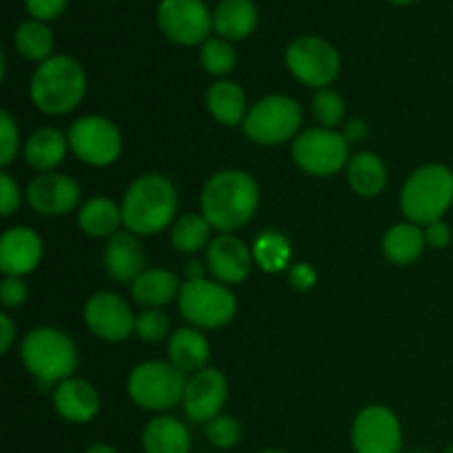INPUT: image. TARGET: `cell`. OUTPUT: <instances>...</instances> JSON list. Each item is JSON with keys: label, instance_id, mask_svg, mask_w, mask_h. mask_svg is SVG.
I'll use <instances>...</instances> for the list:
<instances>
[{"label": "cell", "instance_id": "obj_33", "mask_svg": "<svg viewBox=\"0 0 453 453\" xmlns=\"http://www.w3.org/2000/svg\"><path fill=\"white\" fill-rule=\"evenodd\" d=\"M202 65L203 69L211 75H226L234 69V62H237V53H234L233 44L224 38H212L206 40L202 47Z\"/></svg>", "mask_w": 453, "mask_h": 453}, {"label": "cell", "instance_id": "obj_7", "mask_svg": "<svg viewBox=\"0 0 453 453\" xmlns=\"http://www.w3.org/2000/svg\"><path fill=\"white\" fill-rule=\"evenodd\" d=\"M180 312L195 327L215 330L233 321L237 301L224 283L188 279L180 290Z\"/></svg>", "mask_w": 453, "mask_h": 453}, {"label": "cell", "instance_id": "obj_39", "mask_svg": "<svg viewBox=\"0 0 453 453\" xmlns=\"http://www.w3.org/2000/svg\"><path fill=\"white\" fill-rule=\"evenodd\" d=\"M27 12L35 18V20H51L65 12L69 0H25Z\"/></svg>", "mask_w": 453, "mask_h": 453}, {"label": "cell", "instance_id": "obj_30", "mask_svg": "<svg viewBox=\"0 0 453 453\" xmlns=\"http://www.w3.org/2000/svg\"><path fill=\"white\" fill-rule=\"evenodd\" d=\"M16 49L27 60H49L53 51V34L42 20H27L16 29Z\"/></svg>", "mask_w": 453, "mask_h": 453}, {"label": "cell", "instance_id": "obj_15", "mask_svg": "<svg viewBox=\"0 0 453 453\" xmlns=\"http://www.w3.org/2000/svg\"><path fill=\"white\" fill-rule=\"evenodd\" d=\"M228 401V380L215 367L193 374L184 392L186 416L195 423H211Z\"/></svg>", "mask_w": 453, "mask_h": 453}, {"label": "cell", "instance_id": "obj_43", "mask_svg": "<svg viewBox=\"0 0 453 453\" xmlns=\"http://www.w3.org/2000/svg\"><path fill=\"white\" fill-rule=\"evenodd\" d=\"M13 339H16V327H13V321L7 317V314H0V349L7 352L12 348Z\"/></svg>", "mask_w": 453, "mask_h": 453}, {"label": "cell", "instance_id": "obj_10", "mask_svg": "<svg viewBox=\"0 0 453 453\" xmlns=\"http://www.w3.org/2000/svg\"><path fill=\"white\" fill-rule=\"evenodd\" d=\"M288 69L308 87H327L341 71L339 51L323 38L305 35L290 42L286 51Z\"/></svg>", "mask_w": 453, "mask_h": 453}, {"label": "cell", "instance_id": "obj_8", "mask_svg": "<svg viewBox=\"0 0 453 453\" xmlns=\"http://www.w3.org/2000/svg\"><path fill=\"white\" fill-rule=\"evenodd\" d=\"M301 106L288 96H268L257 102L243 119V133L257 144H281L296 135L301 127Z\"/></svg>", "mask_w": 453, "mask_h": 453}, {"label": "cell", "instance_id": "obj_31", "mask_svg": "<svg viewBox=\"0 0 453 453\" xmlns=\"http://www.w3.org/2000/svg\"><path fill=\"white\" fill-rule=\"evenodd\" d=\"M211 228L203 215H184L173 224L171 242L180 252H197L199 248L208 246Z\"/></svg>", "mask_w": 453, "mask_h": 453}, {"label": "cell", "instance_id": "obj_29", "mask_svg": "<svg viewBox=\"0 0 453 453\" xmlns=\"http://www.w3.org/2000/svg\"><path fill=\"white\" fill-rule=\"evenodd\" d=\"M425 233L416 224H398L389 228L383 239V252L392 264L410 265L423 255L425 250Z\"/></svg>", "mask_w": 453, "mask_h": 453}, {"label": "cell", "instance_id": "obj_21", "mask_svg": "<svg viewBox=\"0 0 453 453\" xmlns=\"http://www.w3.org/2000/svg\"><path fill=\"white\" fill-rule=\"evenodd\" d=\"M144 453H190L193 438L188 427L173 416H157L142 434Z\"/></svg>", "mask_w": 453, "mask_h": 453}, {"label": "cell", "instance_id": "obj_6", "mask_svg": "<svg viewBox=\"0 0 453 453\" xmlns=\"http://www.w3.org/2000/svg\"><path fill=\"white\" fill-rule=\"evenodd\" d=\"M186 374L173 363L149 361L137 365L128 376V394L144 410H171L184 401Z\"/></svg>", "mask_w": 453, "mask_h": 453}, {"label": "cell", "instance_id": "obj_49", "mask_svg": "<svg viewBox=\"0 0 453 453\" xmlns=\"http://www.w3.org/2000/svg\"><path fill=\"white\" fill-rule=\"evenodd\" d=\"M445 453H453V447H449V449H447Z\"/></svg>", "mask_w": 453, "mask_h": 453}, {"label": "cell", "instance_id": "obj_12", "mask_svg": "<svg viewBox=\"0 0 453 453\" xmlns=\"http://www.w3.org/2000/svg\"><path fill=\"white\" fill-rule=\"evenodd\" d=\"M157 25L173 42L190 47L206 42L212 16L202 0H162L157 7Z\"/></svg>", "mask_w": 453, "mask_h": 453}, {"label": "cell", "instance_id": "obj_18", "mask_svg": "<svg viewBox=\"0 0 453 453\" xmlns=\"http://www.w3.org/2000/svg\"><path fill=\"white\" fill-rule=\"evenodd\" d=\"M42 242L31 228H12L0 237V270L4 277H22L40 264Z\"/></svg>", "mask_w": 453, "mask_h": 453}, {"label": "cell", "instance_id": "obj_42", "mask_svg": "<svg viewBox=\"0 0 453 453\" xmlns=\"http://www.w3.org/2000/svg\"><path fill=\"white\" fill-rule=\"evenodd\" d=\"M425 239H427L429 246L441 250V248H447L451 243V228L445 224V221L438 219L427 226V230H425Z\"/></svg>", "mask_w": 453, "mask_h": 453}, {"label": "cell", "instance_id": "obj_37", "mask_svg": "<svg viewBox=\"0 0 453 453\" xmlns=\"http://www.w3.org/2000/svg\"><path fill=\"white\" fill-rule=\"evenodd\" d=\"M0 124H3V131H0V137H3L0 140V164L7 166L18 153V127L9 113L0 115Z\"/></svg>", "mask_w": 453, "mask_h": 453}, {"label": "cell", "instance_id": "obj_11", "mask_svg": "<svg viewBox=\"0 0 453 453\" xmlns=\"http://www.w3.org/2000/svg\"><path fill=\"white\" fill-rule=\"evenodd\" d=\"M69 146L82 162L91 166H109L119 157L122 137L119 131L100 115H87L71 124Z\"/></svg>", "mask_w": 453, "mask_h": 453}, {"label": "cell", "instance_id": "obj_46", "mask_svg": "<svg viewBox=\"0 0 453 453\" xmlns=\"http://www.w3.org/2000/svg\"><path fill=\"white\" fill-rule=\"evenodd\" d=\"M84 453H118V451H115L111 445H93V447H88Z\"/></svg>", "mask_w": 453, "mask_h": 453}, {"label": "cell", "instance_id": "obj_32", "mask_svg": "<svg viewBox=\"0 0 453 453\" xmlns=\"http://www.w3.org/2000/svg\"><path fill=\"white\" fill-rule=\"evenodd\" d=\"M252 257L265 273H279L290 261V243L283 234L265 233L257 239Z\"/></svg>", "mask_w": 453, "mask_h": 453}, {"label": "cell", "instance_id": "obj_50", "mask_svg": "<svg viewBox=\"0 0 453 453\" xmlns=\"http://www.w3.org/2000/svg\"><path fill=\"white\" fill-rule=\"evenodd\" d=\"M410 453H429V451H410Z\"/></svg>", "mask_w": 453, "mask_h": 453}, {"label": "cell", "instance_id": "obj_44", "mask_svg": "<svg viewBox=\"0 0 453 453\" xmlns=\"http://www.w3.org/2000/svg\"><path fill=\"white\" fill-rule=\"evenodd\" d=\"M343 135H345V140H348V142H363V140H365V135H367L365 119H361V118L349 119L348 127H345Z\"/></svg>", "mask_w": 453, "mask_h": 453}, {"label": "cell", "instance_id": "obj_20", "mask_svg": "<svg viewBox=\"0 0 453 453\" xmlns=\"http://www.w3.org/2000/svg\"><path fill=\"white\" fill-rule=\"evenodd\" d=\"M104 268L119 283H133L144 273V250L135 234L118 233L111 237L104 250Z\"/></svg>", "mask_w": 453, "mask_h": 453}, {"label": "cell", "instance_id": "obj_27", "mask_svg": "<svg viewBox=\"0 0 453 453\" xmlns=\"http://www.w3.org/2000/svg\"><path fill=\"white\" fill-rule=\"evenodd\" d=\"M206 104L212 118L217 122L226 124V127H234L239 122L243 124V119L248 115L246 96H243V91L237 84L228 82V80H221V82L212 84L208 88Z\"/></svg>", "mask_w": 453, "mask_h": 453}, {"label": "cell", "instance_id": "obj_19", "mask_svg": "<svg viewBox=\"0 0 453 453\" xmlns=\"http://www.w3.org/2000/svg\"><path fill=\"white\" fill-rule=\"evenodd\" d=\"M53 407L69 423H88L100 410V396L87 380L66 379L53 392Z\"/></svg>", "mask_w": 453, "mask_h": 453}, {"label": "cell", "instance_id": "obj_24", "mask_svg": "<svg viewBox=\"0 0 453 453\" xmlns=\"http://www.w3.org/2000/svg\"><path fill=\"white\" fill-rule=\"evenodd\" d=\"M66 149H69V137L56 128H40L25 144L27 164L35 171H51L66 157Z\"/></svg>", "mask_w": 453, "mask_h": 453}, {"label": "cell", "instance_id": "obj_2", "mask_svg": "<svg viewBox=\"0 0 453 453\" xmlns=\"http://www.w3.org/2000/svg\"><path fill=\"white\" fill-rule=\"evenodd\" d=\"M177 212V190L171 180L157 173L142 175L122 199V219L128 233L155 234L168 228Z\"/></svg>", "mask_w": 453, "mask_h": 453}, {"label": "cell", "instance_id": "obj_47", "mask_svg": "<svg viewBox=\"0 0 453 453\" xmlns=\"http://www.w3.org/2000/svg\"><path fill=\"white\" fill-rule=\"evenodd\" d=\"M389 3H394V4H410V3H414V0H389Z\"/></svg>", "mask_w": 453, "mask_h": 453}, {"label": "cell", "instance_id": "obj_14", "mask_svg": "<svg viewBox=\"0 0 453 453\" xmlns=\"http://www.w3.org/2000/svg\"><path fill=\"white\" fill-rule=\"evenodd\" d=\"M84 321L88 330L102 341L118 343L124 341L133 330H135V317L131 308L111 292H97L84 305Z\"/></svg>", "mask_w": 453, "mask_h": 453}, {"label": "cell", "instance_id": "obj_16", "mask_svg": "<svg viewBox=\"0 0 453 453\" xmlns=\"http://www.w3.org/2000/svg\"><path fill=\"white\" fill-rule=\"evenodd\" d=\"M27 202L40 215H65L73 211L80 202L78 181L60 173H44L38 175L27 188Z\"/></svg>", "mask_w": 453, "mask_h": 453}, {"label": "cell", "instance_id": "obj_40", "mask_svg": "<svg viewBox=\"0 0 453 453\" xmlns=\"http://www.w3.org/2000/svg\"><path fill=\"white\" fill-rule=\"evenodd\" d=\"M20 203V188L9 175H0V212L9 217Z\"/></svg>", "mask_w": 453, "mask_h": 453}, {"label": "cell", "instance_id": "obj_9", "mask_svg": "<svg viewBox=\"0 0 453 453\" xmlns=\"http://www.w3.org/2000/svg\"><path fill=\"white\" fill-rule=\"evenodd\" d=\"M292 157L310 175H334L348 164L349 142L332 128H308L292 144Z\"/></svg>", "mask_w": 453, "mask_h": 453}, {"label": "cell", "instance_id": "obj_1", "mask_svg": "<svg viewBox=\"0 0 453 453\" xmlns=\"http://www.w3.org/2000/svg\"><path fill=\"white\" fill-rule=\"evenodd\" d=\"M259 206V186L243 171H221L208 180L202 193L203 217L212 228L233 233L255 215Z\"/></svg>", "mask_w": 453, "mask_h": 453}, {"label": "cell", "instance_id": "obj_13", "mask_svg": "<svg viewBox=\"0 0 453 453\" xmlns=\"http://www.w3.org/2000/svg\"><path fill=\"white\" fill-rule=\"evenodd\" d=\"M354 453H401L403 429L396 414L388 407L370 405L352 425Z\"/></svg>", "mask_w": 453, "mask_h": 453}, {"label": "cell", "instance_id": "obj_35", "mask_svg": "<svg viewBox=\"0 0 453 453\" xmlns=\"http://www.w3.org/2000/svg\"><path fill=\"white\" fill-rule=\"evenodd\" d=\"M206 438L217 449H233L242 441V427L233 416H217L206 423Z\"/></svg>", "mask_w": 453, "mask_h": 453}, {"label": "cell", "instance_id": "obj_38", "mask_svg": "<svg viewBox=\"0 0 453 453\" xmlns=\"http://www.w3.org/2000/svg\"><path fill=\"white\" fill-rule=\"evenodd\" d=\"M0 299L4 308H18L27 299V286L20 281V277H4L0 286Z\"/></svg>", "mask_w": 453, "mask_h": 453}, {"label": "cell", "instance_id": "obj_5", "mask_svg": "<svg viewBox=\"0 0 453 453\" xmlns=\"http://www.w3.org/2000/svg\"><path fill=\"white\" fill-rule=\"evenodd\" d=\"M22 363L42 388L58 380H66L78 365L75 345L65 332L53 327H38L22 341Z\"/></svg>", "mask_w": 453, "mask_h": 453}, {"label": "cell", "instance_id": "obj_4", "mask_svg": "<svg viewBox=\"0 0 453 453\" xmlns=\"http://www.w3.org/2000/svg\"><path fill=\"white\" fill-rule=\"evenodd\" d=\"M453 203V173L442 164L418 168L401 193V208L411 224H434Z\"/></svg>", "mask_w": 453, "mask_h": 453}, {"label": "cell", "instance_id": "obj_34", "mask_svg": "<svg viewBox=\"0 0 453 453\" xmlns=\"http://www.w3.org/2000/svg\"><path fill=\"white\" fill-rule=\"evenodd\" d=\"M312 113L323 128H334L336 124L343 122V97L336 91H330V88H321L312 100Z\"/></svg>", "mask_w": 453, "mask_h": 453}, {"label": "cell", "instance_id": "obj_25", "mask_svg": "<svg viewBox=\"0 0 453 453\" xmlns=\"http://www.w3.org/2000/svg\"><path fill=\"white\" fill-rule=\"evenodd\" d=\"M177 290H181L180 283H177V277L173 273H168V270H144L131 283L133 299L150 310L171 303V299H175Z\"/></svg>", "mask_w": 453, "mask_h": 453}, {"label": "cell", "instance_id": "obj_48", "mask_svg": "<svg viewBox=\"0 0 453 453\" xmlns=\"http://www.w3.org/2000/svg\"><path fill=\"white\" fill-rule=\"evenodd\" d=\"M261 453H286V451H277V449H268V451H261Z\"/></svg>", "mask_w": 453, "mask_h": 453}, {"label": "cell", "instance_id": "obj_28", "mask_svg": "<svg viewBox=\"0 0 453 453\" xmlns=\"http://www.w3.org/2000/svg\"><path fill=\"white\" fill-rule=\"evenodd\" d=\"M122 206L106 197L88 199L78 215V224L88 237H113L122 224Z\"/></svg>", "mask_w": 453, "mask_h": 453}, {"label": "cell", "instance_id": "obj_3", "mask_svg": "<svg viewBox=\"0 0 453 453\" xmlns=\"http://www.w3.org/2000/svg\"><path fill=\"white\" fill-rule=\"evenodd\" d=\"M87 91L82 65L69 56H51L31 78V100L42 113L65 115L80 104Z\"/></svg>", "mask_w": 453, "mask_h": 453}, {"label": "cell", "instance_id": "obj_26", "mask_svg": "<svg viewBox=\"0 0 453 453\" xmlns=\"http://www.w3.org/2000/svg\"><path fill=\"white\" fill-rule=\"evenodd\" d=\"M348 181L361 197H376L388 184V168L374 153H357L348 164Z\"/></svg>", "mask_w": 453, "mask_h": 453}, {"label": "cell", "instance_id": "obj_22", "mask_svg": "<svg viewBox=\"0 0 453 453\" xmlns=\"http://www.w3.org/2000/svg\"><path fill=\"white\" fill-rule=\"evenodd\" d=\"M168 357L171 363L181 370L184 374H197V372L206 370V363L211 358V345H208L206 336L197 332L195 327H180L173 332L171 341H168Z\"/></svg>", "mask_w": 453, "mask_h": 453}, {"label": "cell", "instance_id": "obj_17", "mask_svg": "<svg viewBox=\"0 0 453 453\" xmlns=\"http://www.w3.org/2000/svg\"><path fill=\"white\" fill-rule=\"evenodd\" d=\"M206 259L212 277L221 283H230V286L246 281L252 268L250 250L242 239L233 237V234H219L212 239L208 243Z\"/></svg>", "mask_w": 453, "mask_h": 453}, {"label": "cell", "instance_id": "obj_41", "mask_svg": "<svg viewBox=\"0 0 453 453\" xmlns=\"http://www.w3.org/2000/svg\"><path fill=\"white\" fill-rule=\"evenodd\" d=\"M288 279H290V283L296 290H310V288L317 283V273H314L312 265L296 264L292 265L290 273H288Z\"/></svg>", "mask_w": 453, "mask_h": 453}, {"label": "cell", "instance_id": "obj_45", "mask_svg": "<svg viewBox=\"0 0 453 453\" xmlns=\"http://www.w3.org/2000/svg\"><path fill=\"white\" fill-rule=\"evenodd\" d=\"M186 274H188V279H203V268L199 261H190L188 265H186Z\"/></svg>", "mask_w": 453, "mask_h": 453}, {"label": "cell", "instance_id": "obj_36", "mask_svg": "<svg viewBox=\"0 0 453 453\" xmlns=\"http://www.w3.org/2000/svg\"><path fill=\"white\" fill-rule=\"evenodd\" d=\"M168 330H171L168 317L159 310H146L140 317H135V334L146 343H157L168 334Z\"/></svg>", "mask_w": 453, "mask_h": 453}, {"label": "cell", "instance_id": "obj_23", "mask_svg": "<svg viewBox=\"0 0 453 453\" xmlns=\"http://www.w3.org/2000/svg\"><path fill=\"white\" fill-rule=\"evenodd\" d=\"M212 27L224 40H242L257 27V7L252 0H221L212 13Z\"/></svg>", "mask_w": 453, "mask_h": 453}]
</instances>
